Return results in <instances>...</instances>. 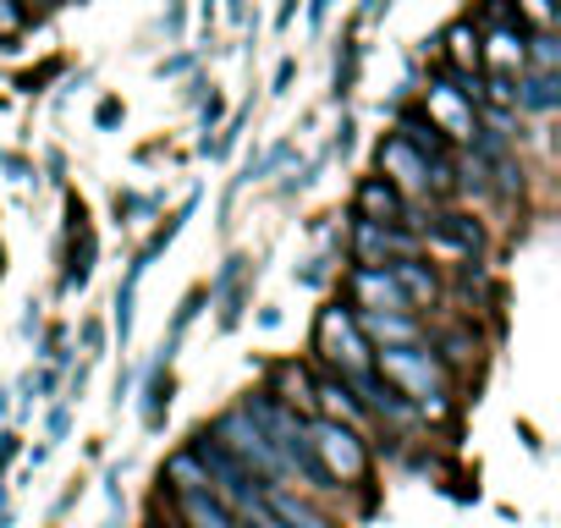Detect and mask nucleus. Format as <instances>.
Masks as SVG:
<instances>
[{
    "mask_svg": "<svg viewBox=\"0 0 561 528\" xmlns=\"http://www.w3.org/2000/svg\"><path fill=\"white\" fill-rule=\"evenodd\" d=\"M154 72H160V78H182V72H193V50H176V56H171V61H160Z\"/></svg>",
    "mask_w": 561,
    "mask_h": 528,
    "instance_id": "obj_33",
    "label": "nucleus"
},
{
    "mask_svg": "<svg viewBox=\"0 0 561 528\" xmlns=\"http://www.w3.org/2000/svg\"><path fill=\"white\" fill-rule=\"evenodd\" d=\"M298 7H304V0H280V7H275V28H293Z\"/></svg>",
    "mask_w": 561,
    "mask_h": 528,
    "instance_id": "obj_39",
    "label": "nucleus"
},
{
    "mask_svg": "<svg viewBox=\"0 0 561 528\" xmlns=\"http://www.w3.org/2000/svg\"><path fill=\"white\" fill-rule=\"evenodd\" d=\"M353 144H358V122H353V116H342V122H336V138H331V154H347Z\"/></svg>",
    "mask_w": 561,
    "mask_h": 528,
    "instance_id": "obj_30",
    "label": "nucleus"
},
{
    "mask_svg": "<svg viewBox=\"0 0 561 528\" xmlns=\"http://www.w3.org/2000/svg\"><path fill=\"white\" fill-rule=\"evenodd\" d=\"M264 391L280 397L287 408H298L304 418H314V375H309V364H275V375H270Z\"/></svg>",
    "mask_w": 561,
    "mask_h": 528,
    "instance_id": "obj_17",
    "label": "nucleus"
},
{
    "mask_svg": "<svg viewBox=\"0 0 561 528\" xmlns=\"http://www.w3.org/2000/svg\"><path fill=\"white\" fill-rule=\"evenodd\" d=\"M386 271L397 276V287H402V298H408V309L413 314H424V309H435L440 303V276L430 271V264L419 259V253H408V259H397V264H386Z\"/></svg>",
    "mask_w": 561,
    "mask_h": 528,
    "instance_id": "obj_13",
    "label": "nucleus"
},
{
    "mask_svg": "<svg viewBox=\"0 0 561 528\" xmlns=\"http://www.w3.org/2000/svg\"><path fill=\"white\" fill-rule=\"evenodd\" d=\"M375 171H380L397 193H408V198H435V187H430V160H424L402 133H386V138H380Z\"/></svg>",
    "mask_w": 561,
    "mask_h": 528,
    "instance_id": "obj_9",
    "label": "nucleus"
},
{
    "mask_svg": "<svg viewBox=\"0 0 561 528\" xmlns=\"http://www.w3.org/2000/svg\"><path fill=\"white\" fill-rule=\"evenodd\" d=\"M314 358H320L331 375H342V380L375 364V347H369V336L358 331V314L347 309V298H336V303L320 309V320H314Z\"/></svg>",
    "mask_w": 561,
    "mask_h": 528,
    "instance_id": "obj_2",
    "label": "nucleus"
},
{
    "mask_svg": "<svg viewBox=\"0 0 561 528\" xmlns=\"http://www.w3.org/2000/svg\"><path fill=\"white\" fill-rule=\"evenodd\" d=\"M94 122H100V127H116V122H122V100H105V105L94 111Z\"/></svg>",
    "mask_w": 561,
    "mask_h": 528,
    "instance_id": "obj_37",
    "label": "nucleus"
},
{
    "mask_svg": "<svg viewBox=\"0 0 561 528\" xmlns=\"http://www.w3.org/2000/svg\"><path fill=\"white\" fill-rule=\"evenodd\" d=\"M144 276H149V271L133 259L127 276H122V287H116V298H111V336H116L122 347L133 342V314H138V287H144Z\"/></svg>",
    "mask_w": 561,
    "mask_h": 528,
    "instance_id": "obj_20",
    "label": "nucleus"
},
{
    "mask_svg": "<svg viewBox=\"0 0 561 528\" xmlns=\"http://www.w3.org/2000/svg\"><path fill=\"white\" fill-rule=\"evenodd\" d=\"M83 347H89V364H94V358H100V347H105V325H100V320H89V325H83Z\"/></svg>",
    "mask_w": 561,
    "mask_h": 528,
    "instance_id": "obj_35",
    "label": "nucleus"
},
{
    "mask_svg": "<svg viewBox=\"0 0 561 528\" xmlns=\"http://www.w3.org/2000/svg\"><path fill=\"white\" fill-rule=\"evenodd\" d=\"M314 418H342V424H364L369 413L358 408V397L347 391V380L342 375H314Z\"/></svg>",
    "mask_w": 561,
    "mask_h": 528,
    "instance_id": "obj_16",
    "label": "nucleus"
},
{
    "mask_svg": "<svg viewBox=\"0 0 561 528\" xmlns=\"http://www.w3.org/2000/svg\"><path fill=\"white\" fill-rule=\"evenodd\" d=\"M253 282H259V264L248 253H231L220 264V276L204 287V298L220 309V331H237L248 320V303H253Z\"/></svg>",
    "mask_w": 561,
    "mask_h": 528,
    "instance_id": "obj_7",
    "label": "nucleus"
},
{
    "mask_svg": "<svg viewBox=\"0 0 561 528\" xmlns=\"http://www.w3.org/2000/svg\"><path fill=\"white\" fill-rule=\"evenodd\" d=\"M226 12H231V23H248V0H226Z\"/></svg>",
    "mask_w": 561,
    "mask_h": 528,
    "instance_id": "obj_42",
    "label": "nucleus"
},
{
    "mask_svg": "<svg viewBox=\"0 0 561 528\" xmlns=\"http://www.w3.org/2000/svg\"><path fill=\"white\" fill-rule=\"evenodd\" d=\"M347 309L353 314H413L397 276L391 271H375V264H353L347 276Z\"/></svg>",
    "mask_w": 561,
    "mask_h": 528,
    "instance_id": "obj_11",
    "label": "nucleus"
},
{
    "mask_svg": "<svg viewBox=\"0 0 561 528\" xmlns=\"http://www.w3.org/2000/svg\"><path fill=\"white\" fill-rule=\"evenodd\" d=\"M397 133H402V138H408V144H413L424 160H440V154H451V144L435 133V122H430L419 105H397Z\"/></svg>",
    "mask_w": 561,
    "mask_h": 528,
    "instance_id": "obj_21",
    "label": "nucleus"
},
{
    "mask_svg": "<svg viewBox=\"0 0 561 528\" xmlns=\"http://www.w3.org/2000/svg\"><path fill=\"white\" fill-rule=\"evenodd\" d=\"M358 331L369 336V347H402V342H424L430 336L419 325V314H358Z\"/></svg>",
    "mask_w": 561,
    "mask_h": 528,
    "instance_id": "obj_18",
    "label": "nucleus"
},
{
    "mask_svg": "<svg viewBox=\"0 0 561 528\" xmlns=\"http://www.w3.org/2000/svg\"><path fill=\"white\" fill-rule=\"evenodd\" d=\"M512 105H517V116H556L561 111V72H517Z\"/></svg>",
    "mask_w": 561,
    "mask_h": 528,
    "instance_id": "obj_14",
    "label": "nucleus"
},
{
    "mask_svg": "<svg viewBox=\"0 0 561 528\" xmlns=\"http://www.w3.org/2000/svg\"><path fill=\"white\" fill-rule=\"evenodd\" d=\"M209 435H215V440H220V446H226V451H231L259 484H287V468H280V457H275V446L264 440V429L242 413V402L226 408V413L209 424Z\"/></svg>",
    "mask_w": 561,
    "mask_h": 528,
    "instance_id": "obj_4",
    "label": "nucleus"
},
{
    "mask_svg": "<svg viewBox=\"0 0 561 528\" xmlns=\"http://www.w3.org/2000/svg\"><path fill=\"white\" fill-rule=\"evenodd\" d=\"M94 259H100V237L89 226L83 198H67V271H61V292H83L94 276Z\"/></svg>",
    "mask_w": 561,
    "mask_h": 528,
    "instance_id": "obj_10",
    "label": "nucleus"
},
{
    "mask_svg": "<svg viewBox=\"0 0 561 528\" xmlns=\"http://www.w3.org/2000/svg\"><path fill=\"white\" fill-rule=\"evenodd\" d=\"M391 7H397V0H364V7H358V18H353V28H364V23H380Z\"/></svg>",
    "mask_w": 561,
    "mask_h": 528,
    "instance_id": "obj_31",
    "label": "nucleus"
},
{
    "mask_svg": "<svg viewBox=\"0 0 561 528\" xmlns=\"http://www.w3.org/2000/svg\"><path fill=\"white\" fill-rule=\"evenodd\" d=\"M293 78H298V61L287 56V61L275 67V78H270V94H287V89H293Z\"/></svg>",
    "mask_w": 561,
    "mask_h": 528,
    "instance_id": "obj_32",
    "label": "nucleus"
},
{
    "mask_svg": "<svg viewBox=\"0 0 561 528\" xmlns=\"http://www.w3.org/2000/svg\"><path fill=\"white\" fill-rule=\"evenodd\" d=\"M435 45H446L440 56H435V67H446V72H484V50H479V23H451Z\"/></svg>",
    "mask_w": 561,
    "mask_h": 528,
    "instance_id": "obj_15",
    "label": "nucleus"
},
{
    "mask_svg": "<svg viewBox=\"0 0 561 528\" xmlns=\"http://www.w3.org/2000/svg\"><path fill=\"white\" fill-rule=\"evenodd\" d=\"M138 215H154V198H144V193H116V220H122V226H138Z\"/></svg>",
    "mask_w": 561,
    "mask_h": 528,
    "instance_id": "obj_27",
    "label": "nucleus"
},
{
    "mask_svg": "<svg viewBox=\"0 0 561 528\" xmlns=\"http://www.w3.org/2000/svg\"><path fill=\"white\" fill-rule=\"evenodd\" d=\"M182 18H187V7H182V0H171V7H165V34H182Z\"/></svg>",
    "mask_w": 561,
    "mask_h": 528,
    "instance_id": "obj_40",
    "label": "nucleus"
},
{
    "mask_svg": "<svg viewBox=\"0 0 561 528\" xmlns=\"http://www.w3.org/2000/svg\"><path fill=\"white\" fill-rule=\"evenodd\" d=\"M353 220H380V226H408V231L424 226L419 204L408 193H397L380 171L375 176H358V187H353Z\"/></svg>",
    "mask_w": 561,
    "mask_h": 528,
    "instance_id": "obj_8",
    "label": "nucleus"
},
{
    "mask_svg": "<svg viewBox=\"0 0 561 528\" xmlns=\"http://www.w3.org/2000/svg\"><path fill=\"white\" fill-rule=\"evenodd\" d=\"M220 122H226V100H220V94L209 89V94H204V111H198V127H204V138H209V133H215ZM204 138H198V144H204Z\"/></svg>",
    "mask_w": 561,
    "mask_h": 528,
    "instance_id": "obj_28",
    "label": "nucleus"
},
{
    "mask_svg": "<svg viewBox=\"0 0 561 528\" xmlns=\"http://www.w3.org/2000/svg\"><path fill=\"white\" fill-rule=\"evenodd\" d=\"M0 528H12V495H7V484H0Z\"/></svg>",
    "mask_w": 561,
    "mask_h": 528,
    "instance_id": "obj_41",
    "label": "nucleus"
},
{
    "mask_svg": "<svg viewBox=\"0 0 561 528\" xmlns=\"http://www.w3.org/2000/svg\"><path fill=\"white\" fill-rule=\"evenodd\" d=\"M149 528H160V523H149Z\"/></svg>",
    "mask_w": 561,
    "mask_h": 528,
    "instance_id": "obj_43",
    "label": "nucleus"
},
{
    "mask_svg": "<svg viewBox=\"0 0 561 528\" xmlns=\"http://www.w3.org/2000/svg\"><path fill=\"white\" fill-rule=\"evenodd\" d=\"M187 451L198 457V468H204L209 490H215V495H220L231 512H237V506H248V501L264 490V484H259V479H253V473H248V468H242V462H237V457H231V451H226V446H220L209 429H198V435L187 440Z\"/></svg>",
    "mask_w": 561,
    "mask_h": 528,
    "instance_id": "obj_5",
    "label": "nucleus"
},
{
    "mask_svg": "<svg viewBox=\"0 0 561 528\" xmlns=\"http://www.w3.org/2000/svg\"><path fill=\"white\" fill-rule=\"evenodd\" d=\"M176 512L187 517V528H237V512L215 495V490H182Z\"/></svg>",
    "mask_w": 561,
    "mask_h": 528,
    "instance_id": "obj_19",
    "label": "nucleus"
},
{
    "mask_svg": "<svg viewBox=\"0 0 561 528\" xmlns=\"http://www.w3.org/2000/svg\"><path fill=\"white\" fill-rule=\"evenodd\" d=\"M18 451H23V440H18V435H0V479H7V468L18 462Z\"/></svg>",
    "mask_w": 561,
    "mask_h": 528,
    "instance_id": "obj_36",
    "label": "nucleus"
},
{
    "mask_svg": "<svg viewBox=\"0 0 561 528\" xmlns=\"http://www.w3.org/2000/svg\"><path fill=\"white\" fill-rule=\"evenodd\" d=\"M523 72H561V39H556V28H528L523 34Z\"/></svg>",
    "mask_w": 561,
    "mask_h": 528,
    "instance_id": "obj_23",
    "label": "nucleus"
},
{
    "mask_svg": "<svg viewBox=\"0 0 561 528\" xmlns=\"http://www.w3.org/2000/svg\"><path fill=\"white\" fill-rule=\"evenodd\" d=\"M259 501H264V512H270L280 528H336V523H331L320 506H309L293 484H264Z\"/></svg>",
    "mask_w": 561,
    "mask_h": 528,
    "instance_id": "obj_12",
    "label": "nucleus"
},
{
    "mask_svg": "<svg viewBox=\"0 0 561 528\" xmlns=\"http://www.w3.org/2000/svg\"><path fill=\"white\" fill-rule=\"evenodd\" d=\"M375 369L413 402L419 418H446L451 413V369L435 358L430 336L402 342V347H375Z\"/></svg>",
    "mask_w": 561,
    "mask_h": 528,
    "instance_id": "obj_1",
    "label": "nucleus"
},
{
    "mask_svg": "<svg viewBox=\"0 0 561 528\" xmlns=\"http://www.w3.org/2000/svg\"><path fill=\"white\" fill-rule=\"evenodd\" d=\"M67 429H72V402H56V408H50V418H45L50 446H56V440H67Z\"/></svg>",
    "mask_w": 561,
    "mask_h": 528,
    "instance_id": "obj_29",
    "label": "nucleus"
},
{
    "mask_svg": "<svg viewBox=\"0 0 561 528\" xmlns=\"http://www.w3.org/2000/svg\"><path fill=\"white\" fill-rule=\"evenodd\" d=\"M165 484H171V495H182V490H209V479H204V468H198V457H193L187 446L165 462Z\"/></svg>",
    "mask_w": 561,
    "mask_h": 528,
    "instance_id": "obj_25",
    "label": "nucleus"
},
{
    "mask_svg": "<svg viewBox=\"0 0 561 528\" xmlns=\"http://www.w3.org/2000/svg\"><path fill=\"white\" fill-rule=\"evenodd\" d=\"M331 7H336V0H309V34H325V23H331Z\"/></svg>",
    "mask_w": 561,
    "mask_h": 528,
    "instance_id": "obj_34",
    "label": "nucleus"
},
{
    "mask_svg": "<svg viewBox=\"0 0 561 528\" xmlns=\"http://www.w3.org/2000/svg\"><path fill=\"white\" fill-rule=\"evenodd\" d=\"M512 18L523 23V28H556V0H517V7H512Z\"/></svg>",
    "mask_w": 561,
    "mask_h": 528,
    "instance_id": "obj_26",
    "label": "nucleus"
},
{
    "mask_svg": "<svg viewBox=\"0 0 561 528\" xmlns=\"http://www.w3.org/2000/svg\"><path fill=\"white\" fill-rule=\"evenodd\" d=\"M39 331H45V314H39V303H28V314H23V336L34 342Z\"/></svg>",
    "mask_w": 561,
    "mask_h": 528,
    "instance_id": "obj_38",
    "label": "nucleus"
},
{
    "mask_svg": "<svg viewBox=\"0 0 561 528\" xmlns=\"http://www.w3.org/2000/svg\"><path fill=\"white\" fill-rule=\"evenodd\" d=\"M358 72H364V45H358V34H347V39H342V56H336V67H331V105H347V100H353Z\"/></svg>",
    "mask_w": 561,
    "mask_h": 528,
    "instance_id": "obj_22",
    "label": "nucleus"
},
{
    "mask_svg": "<svg viewBox=\"0 0 561 528\" xmlns=\"http://www.w3.org/2000/svg\"><path fill=\"white\" fill-rule=\"evenodd\" d=\"M293 160H298L293 138H280V144H270L264 154H248V165H242V176H237V182H242V187H248V182H264V176H275V171H287Z\"/></svg>",
    "mask_w": 561,
    "mask_h": 528,
    "instance_id": "obj_24",
    "label": "nucleus"
},
{
    "mask_svg": "<svg viewBox=\"0 0 561 528\" xmlns=\"http://www.w3.org/2000/svg\"><path fill=\"white\" fill-rule=\"evenodd\" d=\"M309 446H314V457H320L331 490H342V484H364L369 468H375V457H369L358 424H342V418H309Z\"/></svg>",
    "mask_w": 561,
    "mask_h": 528,
    "instance_id": "obj_3",
    "label": "nucleus"
},
{
    "mask_svg": "<svg viewBox=\"0 0 561 528\" xmlns=\"http://www.w3.org/2000/svg\"><path fill=\"white\" fill-rule=\"evenodd\" d=\"M408 253H424L419 231H408V226H380V220H353L347 226V259L353 264H375V271H386V264H397Z\"/></svg>",
    "mask_w": 561,
    "mask_h": 528,
    "instance_id": "obj_6",
    "label": "nucleus"
}]
</instances>
